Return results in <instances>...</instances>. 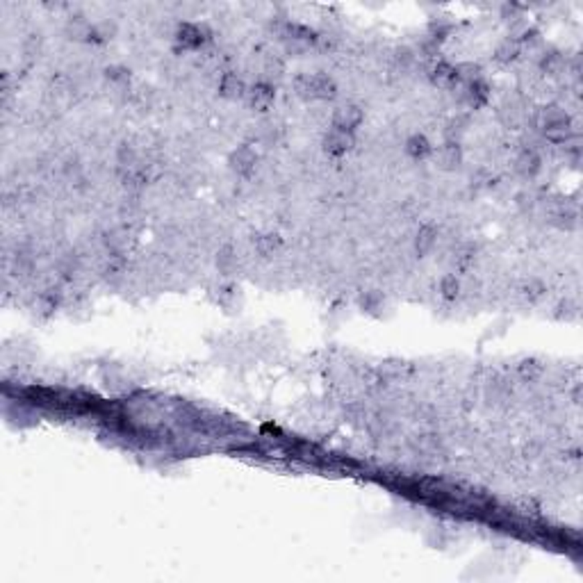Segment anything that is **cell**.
Here are the masks:
<instances>
[{
    "mask_svg": "<svg viewBox=\"0 0 583 583\" xmlns=\"http://www.w3.org/2000/svg\"><path fill=\"white\" fill-rule=\"evenodd\" d=\"M296 94L303 101H333L337 96V84L331 75L324 73H305L294 80Z\"/></svg>",
    "mask_w": 583,
    "mask_h": 583,
    "instance_id": "obj_1",
    "label": "cell"
},
{
    "mask_svg": "<svg viewBox=\"0 0 583 583\" xmlns=\"http://www.w3.org/2000/svg\"><path fill=\"white\" fill-rule=\"evenodd\" d=\"M281 41L285 44V48L292 55L305 53L308 48H312L317 44V32L312 27L303 25V23H292V21H283V23L276 27Z\"/></svg>",
    "mask_w": 583,
    "mask_h": 583,
    "instance_id": "obj_2",
    "label": "cell"
},
{
    "mask_svg": "<svg viewBox=\"0 0 583 583\" xmlns=\"http://www.w3.org/2000/svg\"><path fill=\"white\" fill-rule=\"evenodd\" d=\"M210 30L205 25H198V23H178L176 32H174V44L178 51H198L203 48L205 44L210 41Z\"/></svg>",
    "mask_w": 583,
    "mask_h": 583,
    "instance_id": "obj_3",
    "label": "cell"
},
{
    "mask_svg": "<svg viewBox=\"0 0 583 583\" xmlns=\"http://www.w3.org/2000/svg\"><path fill=\"white\" fill-rule=\"evenodd\" d=\"M258 162H260V155L251 144H241L228 153L230 171L241 178H251L255 174V169H258Z\"/></svg>",
    "mask_w": 583,
    "mask_h": 583,
    "instance_id": "obj_4",
    "label": "cell"
},
{
    "mask_svg": "<svg viewBox=\"0 0 583 583\" xmlns=\"http://www.w3.org/2000/svg\"><path fill=\"white\" fill-rule=\"evenodd\" d=\"M246 105L253 112H269L276 101V84H269L265 80L255 82L253 87L246 89Z\"/></svg>",
    "mask_w": 583,
    "mask_h": 583,
    "instance_id": "obj_5",
    "label": "cell"
},
{
    "mask_svg": "<svg viewBox=\"0 0 583 583\" xmlns=\"http://www.w3.org/2000/svg\"><path fill=\"white\" fill-rule=\"evenodd\" d=\"M324 151L333 155V158H342V155L351 153L353 146H355V134L353 132H346V130H340V128H331L329 132L324 134V141H322Z\"/></svg>",
    "mask_w": 583,
    "mask_h": 583,
    "instance_id": "obj_6",
    "label": "cell"
},
{
    "mask_svg": "<svg viewBox=\"0 0 583 583\" xmlns=\"http://www.w3.org/2000/svg\"><path fill=\"white\" fill-rule=\"evenodd\" d=\"M431 155L436 158V165L442 169V171H456V169L463 165V146L453 144V141H444V144L438 146Z\"/></svg>",
    "mask_w": 583,
    "mask_h": 583,
    "instance_id": "obj_7",
    "label": "cell"
},
{
    "mask_svg": "<svg viewBox=\"0 0 583 583\" xmlns=\"http://www.w3.org/2000/svg\"><path fill=\"white\" fill-rule=\"evenodd\" d=\"M490 98V84L483 80H474V82H467L463 84V91H460V101L463 105H467L469 110H479L483 105L488 103Z\"/></svg>",
    "mask_w": 583,
    "mask_h": 583,
    "instance_id": "obj_8",
    "label": "cell"
},
{
    "mask_svg": "<svg viewBox=\"0 0 583 583\" xmlns=\"http://www.w3.org/2000/svg\"><path fill=\"white\" fill-rule=\"evenodd\" d=\"M360 123H362V110L353 103L340 105L335 115H333V128H340V130L355 132V128Z\"/></svg>",
    "mask_w": 583,
    "mask_h": 583,
    "instance_id": "obj_9",
    "label": "cell"
},
{
    "mask_svg": "<svg viewBox=\"0 0 583 583\" xmlns=\"http://www.w3.org/2000/svg\"><path fill=\"white\" fill-rule=\"evenodd\" d=\"M251 244H253V251L258 253L260 258H274V255L283 248V237L274 230H262L258 235H253Z\"/></svg>",
    "mask_w": 583,
    "mask_h": 583,
    "instance_id": "obj_10",
    "label": "cell"
},
{
    "mask_svg": "<svg viewBox=\"0 0 583 583\" xmlns=\"http://www.w3.org/2000/svg\"><path fill=\"white\" fill-rule=\"evenodd\" d=\"M429 78L431 82L436 84L438 89H453L458 82V75H456V67L449 62H438L433 64L431 71H429Z\"/></svg>",
    "mask_w": 583,
    "mask_h": 583,
    "instance_id": "obj_11",
    "label": "cell"
},
{
    "mask_svg": "<svg viewBox=\"0 0 583 583\" xmlns=\"http://www.w3.org/2000/svg\"><path fill=\"white\" fill-rule=\"evenodd\" d=\"M543 169V158L538 155L536 148H524V151L515 158V171L522 178H536Z\"/></svg>",
    "mask_w": 583,
    "mask_h": 583,
    "instance_id": "obj_12",
    "label": "cell"
},
{
    "mask_svg": "<svg viewBox=\"0 0 583 583\" xmlns=\"http://www.w3.org/2000/svg\"><path fill=\"white\" fill-rule=\"evenodd\" d=\"M91 30H94V23H91L87 16H82V14H73V16H69L67 23H64V34L73 41H89Z\"/></svg>",
    "mask_w": 583,
    "mask_h": 583,
    "instance_id": "obj_13",
    "label": "cell"
},
{
    "mask_svg": "<svg viewBox=\"0 0 583 583\" xmlns=\"http://www.w3.org/2000/svg\"><path fill=\"white\" fill-rule=\"evenodd\" d=\"M246 84L239 75L235 73H224L222 80H219V96L226 98V101H239V98L246 96Z\"/></svg>",
    "mask_w": 583,
    "mask_h": 583,
    "instance_id": "obj_14",
    "label": "cell"
},
{
    "mask_svg": "<svg viewBox=\"0 0 583 583\" xmlns=\"http://www.w3.org/2000/svg\"><path fill=\"white\" fill-rule=\"evenodd\" d=\"M438 244V228L431 224H424L419 226V230L415 233V239H412V246H415V253L419 255V258H424V255H429L433 248H436Z\"/></svg>",
    "mask_w": 583,
    "mask_h": 583,
    "instance_id": "obj_15",
    "label": "cell"
},
{
    "mask_svg": "<svg viewBox=\"0 0 583 583\" xmlns=\"http://www.w3.org/2000/svg\"><path fill=\"white\" fill-rule=\"evenodd\" d=\"M545 292H547L545 283L538 281V278H526V281H522L520 285L515 287L517 298H520V301L526 303V305H536L540 298L545 296Z\"/></svg>",
    "mask_w": 583,
    "mask_h": 583,
    "instance_id": "obj_16",
    "label": "cell"
},
{
    "mask_svg": "<svg viewBox=\"0 0 583 583\" xmlns=\"http://www.w3.org/2000/svg\"><path fill=\"white\" fill-rule=\"evenodd\" d=\"M551 224L556 226V228L565 230V233H572L579 228V212L577 208H572V205H560V208H556L551 212Z\"/></svg>",
    "mask_w": 583,
    "mask_h": 583,
    "instance_id": "obj_17",
    "label": "cell"
},
{
    "mask_svg": "<svg viewBox=\"0 0 583 583\" xmlns=\"http://www.w3.org/2000/svg\"><path fill=\"white\" fill-rule=\"evenodd\" d=\"M567 123H572V121L567 117V112L563 108H558V105H549V108H545L540 112V128H543V132L567 126Z\"/></svg>",
    "mask_w": 583,
    "mask_h": 583,
    "instance_id": "obj_18",
    "label": "cell"
},
{
    "mask_svg": "<svg viewBox=\"0 0 583 583\" xmlns=\"http://www.w3.org/2000/svg\"><path fill=\"white\" fill-rule=\"evenodd\" d=\"M212 301H215L219 308H226L230 310L235 303H237V296H239V287L233 285V283H222V285H217L215 289L210 292Z\"/></svg>",
    "mask_w": 583,
    "mask_h": 583,
    "instance_id": "obj_19",
    "label": "cell"
},
{
    "mask_svg": "<svg viewBox=\"0 0 583 583\" xmlns=\"http://www.w3.org/2000/svg\"><path fill=\"white\" fill-rule=\"evenodd\" d=\"M403 148H406V155H408V158H412V160H426L433 153L431 141L426 139L424 134H410Z\"/></svg>",
    "mask_w": 583,
    "mask_h": 583,
    "instance_id": "obj_20",
    "label": "cell"
},
{
    "mask_svg": "<svg viewBox=\"0 0 583 583\" xmlns=\"http://www.w3.org/2000/svg\"><path fill=\"white\" fill-rule=\"evenodd\" d=\"M538 67L545 75H558V73H563V69H565V58H563V53H558V51H545L540 55Z\"/></svg>",
    "mask_w": 583,
    "mask_h": 583,
    "instance_id": "obj_21",
    "label": "cell"
},
{
    "mask_svg": "<svg viewBox=\"0 0 583 583\" xmlns=\"http://www.w3.org/2000/svg\"><path fill=\"white\" fill-rule=\"evenodd\" d=\"M237 262H239V255H237V248L233 244H226L217 251L215 265L222 274H233L235 269H237Z\"/></svg>",
    "mask_w": 583,
    "mask_h": 583,
    "instance_id": "obj_22",
    "label": "cell"
},
{
    "mask_svg": "<svg viewBox=\"0 0 583 583\" xmlns=\"http://www.w3.org/2000/svg\"><path fill=\"white\" fill-rule=\"evenodd\" d=\"M522 53V46L517 44L513 37H506L503 41H499V46L495 48V60L499 64H513Z\"/></svg>",
    "mask_w": 583,
    "mask_h": 583,
    "instance_id": "obj_23",
    "label": "cell"
},
{
    "mask_svg": "<svg viewBox=\"0 0 583 583\" xmlns=\"http://www.w3.org/2000/svg\"><path fill=\"white\" fill-rule=\"evenodd\" d=\"M438 292H440V296H442L444 301H456V298L460 296V292H463V283H460V278L456 274H447V276L440 278Z\"/></svg>",
    "mask_w": 583,
    "mask_h": 583,
    "instance_id": "obj_24",
    "label": "cell"
},
{
    "mask_svg": "<svg viewBox=\"0 0 583 583\" xmlns=\"http://www.w3.org/2000/svg\"><path fill=\"white\" fill-rule=\"evenodd\" d=\"M467 128H469V117H467V115L453 117L449 123H447L444 141H453V144H460V139H463V134L467 132Z\"/></svg>",
    "mask_w": 583,
    "mask_h": 583,
    "instance_id": "obj_25",
    "label": "cell"
},
{
    "mask_svg": "<svg viewBox=\"0 0 583 583\" xmlns=\"http://www.w3.org/2000/svg\"><path fill=\"white\" fill-rule=\"evenodd\" d=\"M281 134H283V128L278 123H274V121H262V123L258 126V141L260 144L272 146L281 139Z\"/></svg>",
    "mask_w": 583,
    "mask_h": 583,
    "instance_id": "obj_26",
    "label": "cell"
},
{
    "mask_svg": "<svg viewBox=\"0 0 583 583\" xmlns=\"http://www.w3.org/2000/svg\"><path fill=\"white\" fill-rule=\"evenodd\" d=\"M115 34H117L115 23H110V21H98V23H94V30H91L89 44H105V41H110Z\"/></svg>",
    "mask_w": 583,
    "mask_h": 583,
    "instance_id": "obj_27",
    "label": "cell"
},
{
    "mask_svg": "<svg viewBox=\"0 0 583 583\" xmlns=\"http://www.w3.org/2000/svg\"><path fill=\"white\" fill-rule=\"evenodd\" d=\"M105 80L115 87H126L130 82V69H126L123 64H112V67L105 69Z\"/></svg>",
    "mask_w": 583,
    "mask_h": 583,
    "instance_id": "obj_28",
    "label": "cell"
},
{
    "mask_svg": "<svg viewBox=\"0 0 583 583\" xmlns=\"http://www.w3.org/2000/svg\"><path fill=\"white\" fill-rule=\"evenodd\" d=\"M383 305H385V298H383L381 292H365V294L360 296V308L369 312V315H379V312L383 310Z\"/></svg>",
    "mask_w": 583,
    "mask_h": 583,
    "instance_id": "obj_29",
    "label": "cell"
},
{
    "mask_svg": "<svg viewBox=\"0 0 583 583\" xmlns=\"http://www.w3.org/2000/svg\"><path fill=\"white\" fill-rule=\"evenodd\" d=\"M60 301H62L60 289H53V287H51V289H44V292H41V294L37 296V308L44 310V312H53V310H58Z\"/></svg>",
    "mask_w": 583,
    "mask_h": 583,
    "instance_id": "obj_30",
    "label": "cell"
},
{
    "mask_svg": "<svg viewBox=\"0 0 583 583\" xmlns=\"http://www.w3.org/2000/svg\"><path fill=\"white\" fill-rule=\"evenodd\" d=\"M283 73H285V64L278 58H269L265 62V82L274 84L272 80H281Z\"/></svg>",
    "mask_w": 583,
    "mask_h": 583,
    "instance_id": "obj_31",
    "label": "cell"
},
{
    "mask_svg": "<svg viewBox=\"0 0 583 583\" xmlns=\"http://www.w3.org/2000/svg\"><path fill=\"white\" fill-rule=\"evenodd\" d=\"M556 310H558L556 317H558V319H565V322H572V319L579 317V305L574 303V301H570V298H567V301H560Z\"/></svg>",
    "mask_w": 583,
    "mask_h": 583,
    "instance_id": "obj_32",
    "label": "cell"
},
{
    "mask_svg": "<svg viewBox=\"0 0 583 583\" xmlns=\"http://www.w3.org/2000/svg\"><path fill=\"white\" fill-rule=\"evenodd\" d=\"M540 374H543V365H540L538 360H524L520 365V376H522V379L533 381V379H538Z\"/></svg>",
    "mask_w": 583,
    "mask_h": 583,
    "instance_id": "obj_33",
    "label": "cell"
},
{
    "mask_svg": "<svg viewBox=\"0 0 583 583\" xmlns=\"http://www.w3.org/2000/svg\"><path fill=\"white\" fill-rule=\"evenodd\" d=\"M412 60H415V55H412L408 48H399V51L394 53V67L396 69H408L410 64H412Z\"/></svg>",
    "mask_w": 583,
    "mask_h": 583,
    "instance_id": "obj_34",
    "label": "cell"
}]
</instances>
